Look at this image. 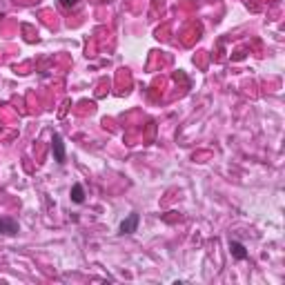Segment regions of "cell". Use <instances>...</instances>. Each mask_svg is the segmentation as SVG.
Segmentation results:
<instances>
[{"label":"cell","mask_w":285,"mask_h":285,"mask_svg":"<svg viewBox=\"0 0 285 285\" xmlns=\"http://www.w3.org/2000/svg\"><path fill=\"white\" fill-rule=\"evenodd\" d=\"M51 147H54V159L58 163H65V143H62L60 134H54V141H51Z\"/></svg>","instance_id":"cell-1"},{"label":"cell","mask_w":285,"mask_h":285,"mask_svg":"<svg viewBox=\"0 0 285 285\" xmlns=\"http://www.w3.org/2000/svg\"><path fill=\"white\" fill-rule=\"evenodd\" d=\"M138 214H130L123 223H120V234H132V232H136V228H138Z\"/></svg>","instance_id":"cell-2"},{"label":"cell","mask_w":285,"mask_h":285,"mask_svg":"<svg viewBox=\"0 0 285 285\" xmlns=\"http://www.w3.org/2000/svg\"><path fill=\"white\" fill-rule=\"evenodd\" d=\"M0 232L7 236H14L18 232V223L14 218H0Z\"/></svg>","instance_id":"cell-3"},{"label":"cell","mask_w":285,"mask_h":285,"mask_svg":"<svg viewBox=\"0 0 285 285\" xmlns=\"http://www.w3.org/2000/svg\"><path fill=\"white\" fill-rule=\"evenodd\" d=\"M230 249H232V254H234V259H238V261H245V259H247V249H245V245H243V243L232 241V243H230Z\"/></svg>","instance_id":"cell-4"},{"label":"cell","mask_w":285,"mask_h":285,"mask_svg":"<svg viewBox=\"0 0 285 285\" xmlns=\"http://www.w3.org/2000/svg\"><path fill=\"white\" fill-rule=\"evenodd\" d=\"M72 201L74 203H83L85 201V189H83V185H80V183H76L72 187Z\"/></svg>","instance_id":"cell-5"},{"label":"cell","mask_w":285,"mask_h":285,"mask_svg":"<svg viewBox=\"0 0 285 285\" xmlns=\"http://www.w3.org/2000/svg\"><path fill=\"white\" fill-rule=\"evenodd\" d=\"M60 5L62 7H67V9H72V7H76L78 5V0H60Z\"/></svg>","instance_id":"cell-6"}]
</instances>
